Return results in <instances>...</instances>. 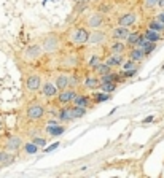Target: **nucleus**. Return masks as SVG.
I'll use <instances>...</instances> for the list:
<instances>
[{
	"label": "nucleus",
	"instance_id": "obj_33",
	"mask_svg": "<svg viewBox=\"0 0 164 178\" xmlns=\"http://www.w3.org/2000/svg\"><path fill=\"white\" fill-rule=\"evenodd\" d=\"M156 5H158V0H147V6H148V8L156 6Z\"/></svg>",
	"mask_w": 164,
	"mask_h": 178
},
{
	"label": "nucleus",
	"instance_id": "obj_8",
	"mask_svg": "<svg viewBox=\"0 0 164 178\" xmlns=\"http://www.w3.org/2000/svg\"><path fill=\"white\" fill-rule=\"evenodd\" d=\"M46 132L49 135H61V134H64V127L62 126H56V124H49L46 127Z\"/></svg>",
	"mask_w": 164,
	"mask_h": 178
},
{
	"label": "nucleus",
	"instance_id": "obj_9",
	"mask_svg": "<svg viewBox=\"0 0 164 178\" xmlns=\"http://www.w3.org/2000/svg\"><path fill=\"white\" fill-rule=\"evenodd\" d=\"M69 83H70L69 76L61 75V76H58V80H56V86H58L59 89H66V88L69 86Z\"/></svg>",
	"mask_w": 164,
	"mask_h": 178
},
{
	"label": "nucleus",
	"instance_id": "obj_37",
	"mask_svg": "<svg viewBox=\"0 0 164 178\" xmlns=\"http://www.w3.org/2000/svg\"><path fill=\"white\" fill-rule=\"evenodd\" d=\"M158 5H161V6H164V0H158Z\"/></svg>",
	"mask_w": 164,
	"mask_h": 178
},
{
	"label": "nucleus",
	"instance_id": "obj_14",
	"mask_svg": "<svg viewBox=\"0 0 164 178\" xmlns=\"http://www.w3.org/2000/svg\"><path fill=\"white\" fill-rule=\"evenodd\" d=\"M107 64H109L110 67H116V65H121L123 64V59H121V56H116V54H113L112 58L107 61Z\"/></svg>",
	"mask_w": 164,
	"mask_h": 178
},
{
	"label": "nucleus",
	"instance_id": "obj_4",
	"mask_svg": "<svg viewBox=\"0 0 164 178\" xmlns=\"http://www.w3.org/2000/svg\"><path fill=\"white\" fill-rule=\"evenodd\" d=\"M75 99V92L73 91H66V89H62V92L59 94V102L61 103H69V102H72Z\"/></svg>",
	"mask_w": 164,
	"mask_h": 178
},
{
	"label": "nucleus",
	"instance_id": "obj_23",
	"mask_svg": "<svg viewBox=\"0 0 164 178\" xmlns=\"http://www.w3.org/2000/svg\"><path fill=\"white\" fill-rule=\"evenodd\" d=\"M116 75H113V73H105L102 75V83H115L116 80Z\"/></svg>",
	"mask_w": 164,
	"mask_h": 178
},
{
	"label": "nucleus",
	"instance_id": "obj_17",
	"mask_svg": "<svg viewBox=\"0 0 164 178\" xmlns=\"http://www.w3.org/2000/svg\"><path fill=\"white\" fill-rule=\"evenodd\" d=\"M150 29L152 30H156V32H161L162 29H164V24L161 23V21H152V23H150Z\"/></svg>",
	"mask_w": 164,
	"mask_h": 178
},
{
	"label": "nucleus",
	"instance_id": "obj_19",
	"mask_svg": "<svg viewBox=\"0 0 164 178\" xmlns=\"http://www.w3.org/2000/svg\"><path fill=\"white\" fill-rule=\"evenodd\" d=\"M13 161H15V158H13L11 154H6V153H0V162H2V164H11Z\"/></svg>",
	"mask_w": 164,
	"mask_h": 178
},
{
	"label": "nucleus",
	"instance_id": "obj_35",
	"mask_svg": "<svg viewBox=\"0 0 164 178\" xmlns=\"http://www.w3.org/2000/svg\"><path fill=\"white\" fill-rule=\"evenodd\" d=\"M158 21H161V23L164 24V13H161V15H158Z\"/></svg>",
	"mask_w": 164,
	"mask_h": 178
},
{
	"label": "nucleus",
	"instance_id": "obj_32",
	"mask_svg": "<svg viewBox=\"0 0 164 178\" xmlns=\"http://www.w3.org/2000/svg\"><path fill=\"white\" fill-rule=\"evenodd\" d=\"M99 64H101V62H99V58H92V59H91V65L94 67V68L99 67Z\"/></svg>",
	"mask_w": 164,
	"mask_h": 178
},
{
	"label": "nucleus",
	"instance_id": "obj_24",
	"mask_svg": "<svg viewBox=\"0 0 164 178\" xmlns=\"http://www.w3.org/2000/svg\"><path fill=\"white\" fill-rule=\"evenodd\" d=\"M109 99H110L109 92H102V94H96V102H97V103L105 102V100H109Z\"/></svg>",
	"mask_w": 164,
	"mask_h": 178
},
{
	"label": "nucleus",
	"instance_id": "obj_30",
	"mask_svg": "<svg viewBox=\"0 0 164 178\" xmlns=\"http://www.w3.org/2000/svg\"><path fill=\"white\" fill-rule=\"evenodd\" d=\"M34 143L37 145V146H45L46 140H45V138H35V140H34Z\"/></svg>",
	"mask_w": 164,
	"mask_h": 178
},
{
	"label": "nucleus",
	"instance_id": "obj_16",
	"mask_svg": "<svg viewBox=\"0 0 164 178\" xmlns=\"http://www.w3.org/2000/svg\"><path fill=\"white\" fill-rule=\"evenodd\" d=\"M84 113H86V110H84V106H80V105H75L73 108H72V116L73 118H80L83 116Z\"/></svg>",
	"mask_w": 164,
	"mask_h": 178
},
{
	"label": "nucleus",
	"instance_id": "obj_2",
	"mask_svg": "<svg viewBox=\"0 0 164 178\" xmlns=\"http://www.w3.org/2000/svg\"><path fill=\"white\" fill-rule=\"evenodd\" d=\"M73 40H75V43H86L89 40V33L84 29H78L73 35Z\"/></svg>",
	"mask_w": 164,
	"mask_h": 178
},
{
	"label": "nucleus",
	"instance_id": "obj_36",
	"mask_svg": "<svg viewBox=\"0 0 164 178\" xmlns=\"http://www.w3.org/2000/svg\"><path fill=\"white\" fill-rule=\"evenodd\" d=\"M150 121H153V116H148V118L144 121V123H150Z\"/></svg>",
	"mask_w": 164,
	"mask_h": 178
},
{
	"label": "nucleus",
	"instance_id": "obj_7",
	"mask_svg": "<svg viewBox=\"0 0 164 178\" xmlns=\"http://www.w3.org/2000/svg\"><path fill=\"white\" fill-rule=\"evenodd\" d=\"M134 21H135V15H132V13H127V15H124V16L119 18V24L124 26V27H127V26L134 24Z\"/></svg>",
	"mask_w": 164,
	"mask_h": 178
},
{
	"label": "nucleus",
	"instance_id": "obj_21",
	"mask_svg": "<svg viewBox=\"0 0 164 178\" xmlns=\"http://www.w3.org/2000/svg\"><path fill=\"white\" fill-rule=\"evenodd\" d=\"M139 38H140L139 33H129L127 35V45H137Z\"/></svg>",
	"mask_w": 164,
	"mask_h": 178
},
{
	"label": "nucleus",
	"instance_id": "obj_12",
	"mask_svg": "<svg viewBox=\"0 0 164 178\" xmlns=\"http://www.w3.org/2000/svg\"><path fill=\"white\" fill-rule=\"evenodd\" d=\"M145 38H147V40H150V41H158V40H159V32L148 29V30L145 32Z\"/></svg>",
	"mask_w": 164,
	"mask_h": 178
},
{
	"label": "nucleus",
	"instance_id": "obj_13",
	"mask_svg": "<svg viewBox=\"0 0 164 178\" xmlns=\"http://www.w3.org/2000/svg\"><path fill=\"white\" fill-rule=\"evenodd\" d=\"M144 56H145V53H144V49H142V48L131 51V59L132 61H142V59H144Z\"/></svg>",
	"mask_w": 164,
	"mask_h": 178
},
{
	"label": "nucleus",
	"instance_id": "obj_28",
	"mask_svg": "<svg viewBox=\"0 0 164 178\" xmlns=\"http://www.w3.org/2000/svg\"><path fill=\"white\" fill-rule=\"evenodd\" d=\"M26 151L27 153H30V154H34V153H37V145H32V143H27L26 145Z\"/></svg>",
	"mask_w": 164,
	"mask_h": 178
},
{
	"label": "nucleus",
	"instance_id": "obj_25",
	"mask_svg": "<svg viewBox=\"0 0 164 178\" xmlns=\"http://www.w3.org/2000/svg\"><path fill=\"white\" fill-rule=\"evenodd\" d=\"M86 86H88V88H97V86H99L97 78H94V76L88 78V80H86Z\"/></svg>",
	"mask_w": 164,
	"mask_h": 178
},
{
	"label": "nucleus",
	"instance_id": "obj_34",
	"mask_svg": "<svg viewBox=\"0 0 164 178\" xmlns=\"http://www.w3.org/2000/svg\"><path fill=\"white\" fill-rule=\"evenodd\" d=\"M58 146H59V143H54V145H51V146H48V148L45 149V151H46V153H49V151H53V149H56Z\"/></svg>",
	"mask_w": 164,
	"mask_h": 178
},
{
	"label": "nucleus",
	"instance_id": "obj_11",
	"mask_svg": "<svg viewBox=\"0 0 164 178\" xmlns=\"http://www.w3.org/2000/svg\"><path fill=\"white\" fill-rule=\"evenodd\" d=\"M59 118L62 119V121H70L73 116H72V108H62L61 111H59Z\"/></svg>",
	"mask_w": 164,
	"mask_h": 178
},
{
	"label": "nucleus",
	"instance_id": "obj_29",
	"mask_svg": "<svg viewBox=\"0 0 164 178\" xmlns=\"http://www.w3.org/2000/svg\"><path fill=\"white\" fill-rule=\"evenodd\" d=\"M123 68H124V70H134V68H135L134 61H132V59H131V61H127V62L124 64V65H123Z\"/></svg>",
	"mask_w": 164,
	"mask_h": 178
},
{
	"label": "nucleus",
	"instance_id": "obj_31",
	"mask_svg": "<svg viewBox=\"0 0 164 178\" xmlns=\"http://www.w3.org/2000/svg\"><path fill=\"white\" fill-rule=\"evenodd\" d=\"M19 138H13V140H10V146L11 148H19Z\"/></svg>",
	"mask_w": 164,
	"mask_h": 178
},
{
	"label": "nucleus",
	"instance_id": "obj_18",
	"mask_svg": "<svg viewBox=\"0 0 164 178\" xmlns=\"http://www.w3.org/2000/svg\"><path fill=\"white\" fill-rule=\"evenodd\" d=\"M101 40H104V33L96 32V33H91V35H89V40H88V41H91V43H99Z\"/></svg>",
	"mask_w": 164,
	"mask_h": 178
},
{
	"label": "nucleus",
	"instance_id": "obj_26",
	"mask_svg": "<svg viewBox=\"0 0 164 178\" xmlns=\"http://www.w3.org/2000/svg\"><path fill=\"white\" fill-rule=\"evenodd\" d=\"M123 49H124V45L119 43V41H116V43L112 45V51H113V53H121Z\"/></svg>",
	"mask_w": 164,
	"mask_h": 178
},
{
	"label": "nucleus",
	"instance_id": "obj_1",
	"mask_svg": "<svg viewBox=\"0 0 164 178\" xmlns=\"http://www.w3.org/2000/svg\"><path fill=\"white\" fill-rule=\"evenodd\" d=\"M43 115H45V110H43V106H40V105H32L30 108L27 110V116L30 119H40Z\"/></svg>",
	"mask_w": 164,
	"mask_h": 178
},
{
	"label": "nucleus",
	"instance_id": "obj_5",
	"mask_svg": "<svg viewBox=\"0 0 164 178\" xmlns=\"http://www.w3.org/2000/svg\"><path fill=\"white\" fill-rule=\"evenodd\" d=\"M127 35H129V30H127V27H116L115 30H113V38L116 40H123V38H127Z\"/></svg>",
	"mask_w": 164,
	"mask_h": 178
},
{
	"label": "nucleus",
	"instance_id": "obj_15",
	"mask_svg": "<svg viewBox=\"0 0 164 178\" xmlns=\"http://www.w3.org/2000/svg\"><path fill=\"white\" fill-rule=\"evenodd\" d=\"M73 103H75V105H80V106H88L89 99H88V97H84V96H75Z\"/></svg>",
	"mask_w": 164,
	"mask_h": 178
},
{
	"label": "nucleus",
	"instance_id": "obj_20",
	"mask_svg": "<svg viewBox=\"0 0 164 178\" xmlns=\"http://www.w3.org/2000/svg\"><path fill=\"white\" fill-rule=\"evenodd\" d=\"M115 89H116L115 83H102V91L104 92H109V94H110V92H113Z\"/></svg>",
	"mask_w": 164,
	"mask_h": 178
},
{
	"label": "nucleus",
	"instance_id": "obj_22",
	"mask_svg": "<svg viewBox=\"0 0 164 178\" xmlns=\"http://www.w3.org/2000/svg\"><path fill=\"white\" fill-rule=\"evenodd\" d=\"M97 72L101 73V75H105V73H110V65L109 64H99V67H97Z\"/></svg>",
	"mask_w": 164,
	"mask_h": 178
},
{
	"label": "nucleus",
	"instance_id": "obj_27",
	"mask_svg": "<svg viewBox=\"0 0 164 178\" xmlns=\"http://www.w3.org/2000/svg\"><path fill=\"white\" fill-rule=\"evenodd\" d=\"M101 23H102V16L101 15H96L94 18L91 19V27H97Z\"/></svg>",
	"mask_w": 164,
	"mask_h": 178
},
{
	"label": "nucleus",
	"instance_id": "obj_10",
	"mask_svg": "<svg viewBox=\"0 0 164 178\" xmlns=\"http://www.w3.org/2000/svg\"><path fill=\"white\" fill-rule=\"evenodd\" d=\"M38 54H40V48L38 46H29L26 49V58L27 59H34V58H37Z\"/></svg>",
	"mask_w": 164,
	"mask_h": 178
},
{
	"label": "nucleus",
	"instance_id": "obj_6",
	"mask_svg": "<svg viewBox=\"0 0 164 178\" xmlns=\"http://www.w3.org/2000/svg\"><path fill=\"white\" fill-rule=\"evenodd\" d=\"M43 94H45L46 97L56 96V94H58V86H56V84H53V83H46L45 86H43Z\"/></svg>",
	"mask_w": 164,
	"mask_h": 178
},
{
	"label": "nucleus",
	"instance_id": "obj_3",
	"mask_svg": "<svg viewBox=\"0 0 164 178\" xmlns=\"http://www.w3.org/2000/svg\"><path fill=\"white\" fill-rule=\"evenodd\" d=\"M40 84H41V78H40L38 75H34V76H29V78H27V88H29L30 91L38 89Z\"/></svg>",
	"mask_w": 164,
	"mask_h": 178
}]
</instances>
